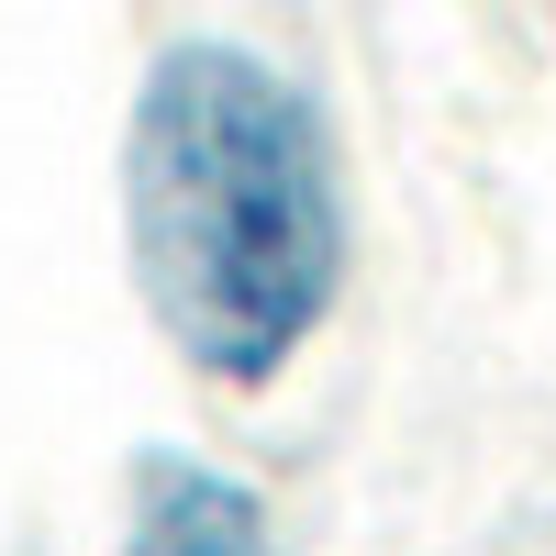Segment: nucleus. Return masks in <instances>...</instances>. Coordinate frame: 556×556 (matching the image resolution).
Instances as JSON below:
<instances>
[{
  "label": "nucleus",
  "instance_id": "obj_2",
  "mask_svg": "<svg viewBox=\"0 0 556 556\" xmlns=\"http://www.w3.org/2000/svg\"><path fill=\"white\" fill-rule=\"evenodd\" d=\"M134 556H267V513L245 479H212L190 456H167V468H146Z\"/></svg>",
  "mask_w": 556,
  "mask_h": 556
},
{
  "label": "nucleus",
  "instance_id": "obj_1",
  "mask_svg": "<svg viewBox=\"0 0 556 556\" xmlns=\"http://www.w3.org/2000/svg\"><path fill=\"white\" fill-rule=\"evenodd\" d=\"M123 245L201 379H278L345 278V178L312 89L245 45H167L123 123Z\"/></svg>",
  "mask_w": 556,
  "mask_h": 556
}]
</instances>
